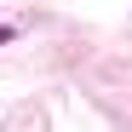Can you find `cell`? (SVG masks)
<instances>
[{"label":"cell","mask_w":132,"mask_h":132,"mask_svg":"<svg viewBox=\"0 0 132 132\" xmlns=\"http://www.w3.org/2000/svg\"><path fill=\"white\" fill-rule=\"evenodd\" d=\"M6 40H12V29H0V46H6Z\"/></svg>","instance_id":"1"}]
</instances>
